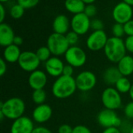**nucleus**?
Listing matches in <instances>:
<instances>
[{
  "label": "nucleus",
  "mask_w": 133,
  "mask_h": 133,
  "mask_svg": "<svg viewBox=\"0 0 133 133\" xmlns=\"http://www.w3.org/2000/svg\"><path fill=\"white\" fill-rule=\"evenodd\" d=\"M98 124L104 129L115 127L119 128L122 120L118 117L115 111L104 108L101 111L97 117Z\"/></svg>",
  "instance_id": "0eeeda50"
},
{
  "label": "nucleus",
  "mask_w": 133,
  "mask_h": 133,
  "mask_svg": "<svg viewBox=\"0 0 133 133\" xmlns=\"http://www.w3.org/2000/svg\"><path fill=\"white\" fill-rule=\"evenodd\" d=\"M32 133H53L49 129L44 127V126H38L36 127Z\"/></svg>",
  "instance_id": "ea45409f"
},
{
  "label": "nucleus",
  "mask_w": 133,
  "mask_h": 133,
  "mask_svg": "<svg viewBox=\"0 0 133 133\" xmlns=\"http://www.w3.org/2000/svg\"><path fill=\"white\" fill-rule=\"evenodd\" d=\"M48 82V76L41 70H36L31 72L28 78L29 86L33 90L44 89Z\"/></svg>",
  "instance_id": "dca6fc26"
},
{
  "label": "nucleus",
  "mask_w": 133,
  "mask_h": 133,
  "mask_svg": "<svg viewBox=\"0 0 133 133\" xmlns=\"http://www.w3.org/2000/svg\"><path fill=\"white\" fill-rule=\"evenodd\" d=\"M124 114L127 119H133V101L129 102L125 105L124 108Z\"/></svg>",
  "instance_id": "7c9ffc66"
},
{
  "label": "nucleus",
  "mask_w": 133,
  "mask_h": 133,
  "mask_svg": "<svg viewBox=\"0 0 133 133\" xmlns=\"http://www.w3.org/2000/svg\"><path fill=\"white\" fill-rule=\"evenodd\" d=\"M72 131L73 128L68 124L61 125L58 129V133H72Z\"/></svg>",
  "instance_id": "e433bc0d"
},
{
  "label": "nucleus",
  "mask_w": 133,
  "mask_h": 133,
  "mask_svg": "<svg viewBox=\"0 0 133 133\" xmlns=\"http://www.w3.org/2000/svg\"><path fill=\"white\" fill-rule=\"evenodd\" d=\"M34 129L33 120L29 117L22 116L13 121L10 127V133H32Z\"/></svg>",
  "instance_id": "ddd939ff"
},
{
  "label": "nucleus",
  "mask_w": 133,
  "mask_h": 133,
  "mask_svg": "<svg viewBox=\"0 0 133 133\" xmlns=\"http://www.w3.org/2000/svg\"><path fill=\"white\" fill-rule=\"evenodd\" d=\"M129 96H130V98H131V100H132V101H133V84L132 85V87H131V89H130V91H129Z\"/></svg>",
  "instance_id": "a18cd8bd"
},
{
  "label": "nucleus",
  "mask_w": 133,
  "mask_h": 133,
  "mask_svg": "<svg viewBox=\"0 0 133 133\" xmlns=\"http://www.w3.org/2000/svg\"><path fill=\"white\" fill-rule=\"evenodd\" d=\"M6 63L7 62L3 58H2L0 60V76H2V77L7 71V64H6Z\"/></svg>",
  "instance_id": "58836bf2"
},
{
  "label": "nucleus",
  "mask_w": 133,
  "mask_h": 133,
  "mask_svg": "<svg viewBox=\"0 0 133 133\" xmlns=\"http://www.w3.org/2000/svg\"><path fill=\"white\" fill-rule=\"evenodd\" d=\"M47 46L50 49L54 56L65 55L66 51L70 47L65 35L57 33H52L47 40Z\"/></svg>",
  "instance_id": "20e7f679"
},
{
  "label": "nucleus",
  "mask_w": 133,
  "mask_h": 133,
  "mask_svg": "<svg viewBox=\"0 0 133 133\" xmlns=\"http://www.w3.org/2000/svg\"><path fill=\"white\" fill-rule=\"evenodd\" d=\"M90 28H92L94 31H102L104 29V23L99 19H94L90 22Z\"/></svg>",
  "instance_id": "c756f323"
},
{
  "label": "nucleus",
  "mask_w": 133,
  "mask_h": 133,
  "mask_svg": "<svg viewBox=\"0 0 133 133\" xmlns=\"http://www.w3.org/2000/svg\"><path fill=\"white\" fill-rule=\"evenodd\" d=\"M40 0H17V3L23 6L25 9L36 6Z\"/></svg>",
  "instance_id": "c85d7f7f"
},
{
  "label": "nucleus",
  "mask_w": 133,
  "mask_h": 133,
  "mask_svg": "<svg viewBox=\"0 0 133 133\" xmlns=\"http://www.w3.org/2000/svg\"><path fill=\"white\" fill-rule=\"evenodd\" d=\"M73 74H74V67L69 64H65L62 75L69 76V77H73Z\"/></svg>",
  "instance_id": "4c0bfd02"
},
{
  "label": "nucleus",
  "mask_w": 133,
  "mask_h": 133,
  "mask_svg": "<svg viewBox=\"0 0 133 133\" xmlns=\"http://www.w3.org/2000/svg\"><path fill=\"white\" fill-rule=\"evenodd\" d=\"M70 27L71 21H69V18L65 15H58L53 20L52 28L55 33L65 35L69 32Z\"/></svg>",
  "instance_id": "f3484780"
},
{
  "label": "nucleus",
  "mask_w": 133,
  "mask_h": 133,
  "mask_svg": "<svg viewBox=\"0 0 133 133\" xmlns=\"http://www.w3.org/2000/svg\"><path fill=\"white\" fill-rule=\"evenodd\" d=\"M64 56L67 64L72 66L74 68H79L84 66L87 60L86 52L77 45L70 46Z\"/></svg>",
  "instance_id": "423d86ee"
},
{
  "label": "nucleus",
  "mask_w": 133,
  "mask_h": 133,
  "mask_svg": "<svg viewBox=\"0 0 133 133\" xmlns=\"http://www.w3.org/2000/svg\"><path fill=\"white\" fill-rule=\"evenodd\" d=\"M112 34L114 37L116 38H122L125 33V28H124V24H118V23H115L113 27H112Z\"/></svg>",
  "instance_id": "bb28decb"
},
{
  "label": "nucleus",
  "mask_w": 133,
  "mask_h": 133,
  "mask_svg": "<svg viewBox=\"0 0 133 133\" xmlns=\"http://www.w3.org/2000/svg\"><path fill=\"white\" fill-rule=\"evenodd\" d=\"M90 17H88L84 13L76 14L71 20L72 31L78 34L79 35H83L87 33L90 28Z\"/></svg>",
  "instance_id": "f8f14e48"
},
{
  "label": "nucleus",
  "mask_w": 133,
  "mask_h": 133,
  "mask_svg": "<svg viewBox=\"0 0 133 133\" xmlns=\"http://www.w3.org/2000/svg\"><path fill=\"white\" fill-rule=\"evenodd\" d=\"M38 59L40 60L41 62L45 63L47 62L51 57V53L50 51V49H48V47L46 46H41L39 49H37V50L35 52Z\"/></svg>",
  "instance_id": "393cba45"
},
{
  "label": "nucleus",
  "mask_w": 133,
  "mask_h": 133,
  "mask_svg": "<svg viewBox=\"0 0 133 133\" xmlns=\"http://www.w3.org/2000/svg\"><path fill=\"white\" fill-rule=\"evenodd\" d=\"M75 79L77 89L84 92L92 90L97 82L96 74L90 71H83L80 72Z\"/></svg>",
  "instance_id": "6e6552de"
},
{
  "label": "nucleus",
  "mask_w": 133,
  "mask_h": 133,
  "mask_svg": "<svg viewBox=\"0 0 133 133\" xmlns=\"http://www.w3.org/2000/svg\"><path fill=\"white\" fill-rule=\"evenodd\" d=\"M130 133H133V125H132V129H131V132H130Z\"/></svg>",
  "instance_id": "09e8293b"
},
{
  "label": "nucleus",
  "mask_w": 133,
  "mask_h": 133,
  "mask_svg": "<svg viewBox=\"0 0 133 133\" xmlns=\"http://www.w3.org/2000/svg\"><path fill=\"white\" fill-rule=\"evenodd\" d=\"M47 99V93L44 89L34 90L32 93V100L35 104L41 105L45 103V100Z\"/></svg>",
  "instance_id": "b1692460"
},
{
  "label": "nucleus",
  "mask_w": 133,
  "mask_h": 133,
  "mask_svg": "<svg viewBox=\"0 0 133 133\" xmlns=\"http://www.w3.org/2000/svg\"><path fill=\"white\" fill-rule=\"evenodd\" d=\"M104 52L109 61L118 63L124 56H126L127 50L125 41L122 38L114 36L108 38L107 44L104 49Z\"/></svg>",
  "instance_id": "7ed1b4c3"
},
{
  "label": "nucleus",
  "mask_w": 133,
  "mask_h": 133,
  "mask_svg": "<svg viewBox=\"0 0 133 133\" xmlns=\"http://www.w3.org/2000/svg\"><path fill=\"white\" fill-rule=\"evenodd\" d=\"M97 7L94 5V4H89V5H86L85 9H84V13L88 16V17H92L96 15L97 13Z\"/></svg>",
  "instance_id": "2f4dec72"
},
{
  "label": "nucleus",
  "mask_w": 133,
  "mask_h": 133,
  "mask_svg": "<svg viewBox=\"0 0 133 133\" xmlns=\"http://www.w3.org/2000/svg\"><path fill=\"white\" fill-rule=\"evenodd\" d=\"M108 38L104 30L92 32L87 39V46L91 51H100L104 49Z\"/></svg>",
  "instance_id": "9b49d317"
},
{
  "label": "nucleus",
  "mask_w": 133,
  "mask_h": 133,
  "mask_svg": "<svg viewBox=\"0 0 133 133\" xmlns=\"http://www.w3.org/2000/svg\"><path fill=\"white\" fill-rule=\"evenodd\" d=\"M77 90L76 79L74 77L62 75L55 79L51 87L52 95L60 100L72 96Z\"/></svg>",
  "instance_id": "f257e3e1"
},
{
  "label": "nucleus",
  "mask_w": 133,
  "mask_h": 133,
  "mask_svg": "<svg viewBox=\"0 0 133 133\" xmlns=\"http://www.w3.org/2000/svg\"><path fill=\"white\" fill-rule=\"evenodd\" d=\"M65 7L69 13L76 15L84 12L86 4L82 0H65Z\"/></svg>",
  "instance_id": "4be33fe9"
},
{
  "label": "nucleus",
  "mask_w": 133,
  "mask_h": 133,
  "mask_svg": "<svg viewBox=\"0 0 133 133\" xmlns=\"http://www.w3.org/2000/svg\"><path fill=\"white\" fill-rule=\"evenodd\" d=\"M79 34H76V32H74L73 31H69L66 34H65V38L69 44L70 46H75L76 45V44L79 42Z\"/></svg>",
  "instance_id": "cd10ccee"
},
{
  "label": "nucleus",
  "mask_w": 133,
  "mask_h": 133,
  "mask_svg": "<svg viewBox=\"0 0 133 133\" xmlns=\"http://www.w3.org/2000/svg\"><path fill=\"white\" fill-rule=\"evenodd\" d=\"M25 110V102L19 97H12L0 103V112L9 120L15 121L23 116Z\"/></svg>",
  "instance_id": "f03ea898"
},
{
  "label": "nucleus",
  "mask_w": 133,
  "mask_h": 133,
  "mask_svg": "<svg viewBox=\"0 0 133 133\" xmlns=\"http://www.w3.org/2000/svg\"><path fill=\"white\" fill-rule=\"evenodd\" d=\"M101 102L106 109L116 111L122 105L121 93L115 88L108 87L101 94Z\"/></svg>",
  "instance_id": "39448f33"
},
{
  "label": "nucleus",
  "mask_w": 133,
  "mask_h": 133,
  "mask_svg": "<svg viewBox=\"0 0 133 133\" xmlns=\"http://www.w3.org/2000/svg\"><path fill=\"white\" fill-rule=\"evenodd\" d=\"M15 34L12 28L7 24H0V45L2 47H7L13 44Z\"/></svg>",
  "instance_id": "a211bd4d"
},
{
  "label": "nucleus",
  "mask_w": 133,
  "mask_h": 133,
  "mask_svg": "<svg viewBox=\"0 0 133 133\" xmlns=\"http://www.w3.org/2000/svg\"><path fill=\"white\" fill-rule=\"evenodd\" d=\"M53 111L50 105L47 103L37 105L33 111L32 119L38 124H44L48 122L52 116Z\"/></svg>",
  "instance_id": "4468645a"
},
{
  "label": "nucleus",
  "mask_w": 133,
  "mask_h": 133,
  "mask_svg": "<svg viewBox=\"0 0 133 133\" xmlns=\"http://www.w3.org/2000/svg\"><path fill=\"white\" fill-rule=\"evenodd\" d=\"M25 12V9L19 4H15L12 5L9 10V14L13 19H20Z\"/></svg>",
  "instance_id": "a878e982"
},
{
  "label": "nucleus",
  "mask_w": 133,
  "mask_h": 133,
  "mask_svg": "<svg viewBox=\"0 0 133 133\" xmlns=\"http://www.w3.org/2000/svg\"><path fill=\"white\" fill-rule=\"evenodd\" d=\"M132 14V7L124 2L118 3L112 11V16L115 21L122 24L131 20Z\"/></svg>",
  "instance_id": "9d476101"
},
{
  "label": "nucleus",
  "mask_w": 133,
  "mask_h": 133,
  "mask_svg": "<svg viewBox=\"0 0 133 133\" xmlns=\"http://www.w3.org/2000/svg\"><path fill=\"white\" fill-rule=\"evenodd\" d=\"M125 33L128 36H133V20H129L124 24Z\"/></svg>",
  "instance_id": "f704fd0d"
},
{
  "label": "nucleus",
  "mask_w": 133,
  "mask_h": 133,
  "mask_svg": "<svg viewBox=\"0 0 133 133\" xmlns=\"http://www.w3.org/2000/svg\"><path fill=\"white\" fill-rule=\"evenodd\" d=\"M132 83L130 80L127 77L122 76L115 85V88L121 93V94H125V93H129V91L132 87Z\"/></svg>",
  "instance_id": "5701e85b"
},
{
  "label": "nucleus",
  "mask_w": 133,
  "mask_h": 133,
  "mask_svg": "<svg viewBox=\"0 0 133 133\" xmlns=\"http://www.w3.org/2000/svg\"><path fill=\"white\" fill-rule=\"evenodd\" d=\"M17 63L23 71L31 73L36 70H38L41 62L38 59L36 53L31 51H24L22 52Z\"/></svg>",
  "instance_id": "1a4fd4ad"
},
{
  "label": "nucleus",
  "mask_w": 133,
  "mask_h": 133,
  "mask_svg": "<svg viewBox=\"0 0 133 133\" xmlns=\"http://www.w3.org/2000/svg\"><path fill=\"white\" fill-rule=\"evenodd\" d=\"M23 43V39L22 37L20 36H15V38H14V41H13V44L17 45V46H20Z\"/></svg>",
  "instance_id": "37998d69"
},
{
  "label": "nucleus",
  "mask_w": 133,
  "mask_h": 133,
  "mask_svg": "<svg viewBox=\"0 0 133 133\" xmlns=\"http://www.w3.org/2000/svg\"><path fill=\"white\" fill-rule=\"evenodd\" d=\"M22 52L19 46L12 44L4 49L3 51V59L7 63H16L18 62Z\"/></svg>",
  "instance_id": "6ab92c4d"
},
{
  "label": "nucleus",
  "mask_w": 133,
  "mask_h": 133,
  "mask_svg": "<svg viewBox=\"0 0 133 133\" xmlns=\"http://www.w3.org/2000/svg\"><path fill=\"white\" fill-rule=\"evenodd\" d=\"M123 2H125V3H127V4H129L131 6L133 5V0H123Z\"/></svg>",
  "instance_id": "49530a36"
},
{
  "label": "nucleus",
  "mask_w": 133,
  "mask_h": 133,
  "mask_svg": "<svg viewBox=\"0 0 133 133\" xmlns=\"http://www.w3.org/2000/svg\"><path fill=\"white\" fill-rule=\"evenodd\" d=\"M125 45L127 52L133 53V36H128L125 40Z\"/></svg>",
  "instance_id": "c9c22d12"
},
{
  "label": "nucleus",
  "mask_w": 133,
  "mask_h": 133,
  "mask_svg": "<svg viewBox=\"0 0 133 133\" xmlns=\"http://www.w3.org/2000/svg\"><path fill=\"white\" fill-rule=\"evenodd\" d=\"M122 77V75L117 67H110L103 74V80L108 85H115Z\"/></svg>",
  "instance_id": "aec40b11"
},
{
  "label": "nucleus",
  "mask_w": 133,
  "mask_h": 133,
  "mask_svg": "<svg viewBox=\"0 0 133 133\" xmlns=\"http://www.w3.org/2000/svg\"><path fill=\"white\" fill-rule=\"evenodd\" d=\"M72 133H92L91 130L83 125H79L73 128Z\"/></svg>",
  "instance_id": "72a5a7b5"
},
{
  "label": "nucleus",
  "mask_w": 133,
  "mask_h": 133,
  "mask_svg": "<svg viewBox=\"0 0 133 133\" xmlns=\"http://www.w3.org/2000/svg\"><path fill=\"white\" fill-rule=\"evenodd\" d=\"M85 4L87 5H89V4H93L96 0H82Z\"/></svg>",
  "instance_id": "c03bdc74"
},
{
  "label": "nucleus",
  "mask_w": 133,
  "mask_h": 133,
  "mask_svg": "<svg viewBox=\"0 0 133 133\" xmlns=\"http://www.w3.org/2000/svg\"><path fill=\"white\" fill-rule=\"evenodd\" d=\"M9 0H0V2H2V3H3V2H8Z\"/></svg>",
  "instance_id": "de8ad7c7"
},
{
  "label": "nucleus",
  "mask_w": 133,
  "mask_h": 133,
  "mask_svg": "<svg viewBox=\"0 0 133 133\" xmlns=\"http://www.w3.org/2000/svg\"><path fill=\"white\" fill-rule=\"evenodd\" d=\"M117 67L122 76H130L133 74V57L130 55H126L118 63Z\"/></svg>",
  "instance_id": "412c9836"
},
{
  "label": "nucleus",
  "mask_w": 133,
  "mask_h": 133,
  "mask_svg": "<svg viewBox=\"0 0 133 133\" xmlns=\"http://www.w3.org/2000/svg\"><path fill=\"white\" fill-rule=\"evenodd\" d=\"M102 133H122L120 129L118 128H115V127H111V128H108V129H104V130L103 131Z\"/></svg>",
  "instance_id": "a19ab883"
},
{
  "label": "nucleus",
  "mask_w": 133,
  "mask_h": 133,
  "mask_svg": "<svg viewBox=\"0 0 133 133\" xmlns=\"http://www.w3.org/2000/svg\"><path fill=\"white\" fill-rule=\"evenodd\" d=\"M132 127V125L127 120V121H125V122L122 121V124H121V125H120V127L118 129H120L122 133H130Z\"/></svg>",
  "instance_id": "473e14b6"
},
{
  "label": "nucleus",
  "mask_w": 133,
  "mask_h": 133,
  "mask_svg": "<svg viewBox=\"0 0 133 133\" xmlns=\"http://www.w3.org/2000/svg\"><path fill=\"white\" fill-rule=\"evenodd\" d=\"M65 64L58 56H51L44 63V68L48 74L53 78H58L62 75Z\"/></svg>",
  "instance_id": "2eb2a0df"
},
{
  "label": "nucleus",
  "mask_w": 133,
  "mask_h": 133,
  "mask_svg": "<svg viewBox=\"0 0 133 133\" xmlns=\"http://www.w3.org/2000/svg\"><path fill=\"white\" fill-rule=\"evenodd\" d=\"M5 16V10L3 6V4L2 3V4H0V23L1 24L3 23Z\"/></svg>",
  "instance_id": "79ce46f5"
}]
</instances>
